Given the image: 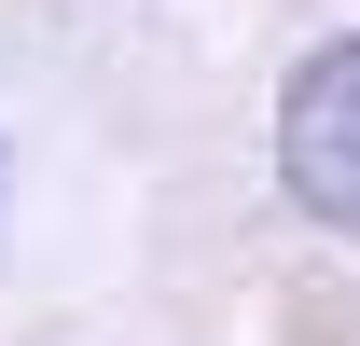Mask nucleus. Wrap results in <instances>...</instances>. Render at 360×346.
<instances>
[{
    "label": "nucleus",
    "instance_id": "nucleus-1",
    "mask_svg": "<svg viewBox=\"0 0 360 346\" xmlns=\"http://www.w3.org/2000/svg\"><path fill=\"white\" fill-rule=\"evenodd\" d=\"M277 180L291 208L319 222H360V42H319L277 97Z\"/></svg>",
    "mask_w": 360,
    "mask_h": 346
}]
</instances>
